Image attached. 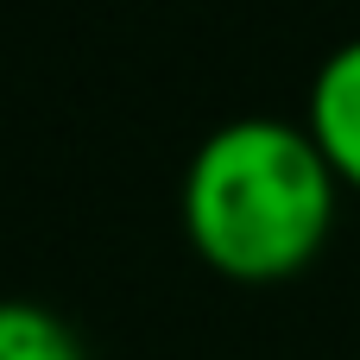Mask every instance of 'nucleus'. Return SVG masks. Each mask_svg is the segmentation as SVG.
<instances>
[{"instance_id": "1", "label": "nucleus", "mask_w": 360, "mask_h": 360, "mask_svg": "<svg viewBox=\"0 0 360 360\" xmlns=\"http://www.w3.org/2000/svg\"><path fill=\"white\" fill-rule=\"evenodd\" d=\"M342 177L304 133V120L240 114L221 120L184 171V234L190 247L240 278L272 285L304 272L335 228Z\"/></svg>"}, {"instance_id": "2", "label": "nucleus", "mask_w": 360, "mask_h": 360, "mask_svg": "<svg viewBox=\"0 0 360 360\" xmlns=\"http://www.w3.org/2000/svg\"><path fill=\"white\" fill-rule=\"evenodd\" d=\"M304 133L316 139L329 171L348 190H360V38H342L316 63L310 101H304Z\"/></svg>"}, {"instance_id": "3", "label": "nucleus", "mask_w": 360, "mask_h": 360, "mask_svg": "<svg viewBox=\"0 0 360 360\" xmlns=\"http://www.w3.org/2000/svg\"><path fill=\"white\" fill-rule=\"evenodd\" d=\"M0 360H89L76 329L32 304V297H0Z\"/></svg>"}]
</instances>
